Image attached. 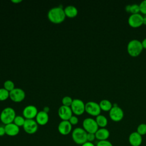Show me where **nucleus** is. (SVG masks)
I'll return each mask as SVG.
<instances>
[{
	"label": "nucleus",
	"mask_w": 146,
	"mask_h": 146,
	"mask_svg": "<svg viewBox=\"0 0 146 146\" xmlns=\"http://www.w3.org/2000/svg\"><path fill=\"white\" fill-rule=\"evenodd\" d=\"M23 128L28 134L35 133L38 129V124L34 119H26Z\"/></svg>",
	"instance_id": "nucleus-10"
},
{
	"label": "nucleus",
	"mask_w": 146,
	"mask_h": 146,
	"mask_svg": "<svg viewBox=\"0 0 146 146\" xmlns=\"http://www.w3.org/2000/svg\"><path fill=\"white\" fill-rule=\"evenodd\" d=\"M9 98V92L4 88H0V101H5Z\"/></svg>",
	"instance_id": "nucleus-24"
},
{
	"label": "nucleus",
	"mask_w": 146,
	"mask_h": 146,
	"mask_svg": "<svg viewBox=\"0 0 146 146\" xmlns=\"http://www.w3.org/2000/svg\"><path fill=\"white\" fill-rule=\"evenodd\" d=\"M87 132L80 127L75 128L71 133L73 141L78 145H82L87 141Z\"/></svg>",
	"instance_id": "nucleus-3"
},
{
	"label": "nucleus",
	"mask_w": 146,
	"mask_h": 146,
	"mask_svg": "<svg viewBox=\"0 0 146 146\" xmlns=\"http://www.w3.org/2000/svg\"><path fill=\"white\" fill-rule=\"evenodd\" d=\"M73 99L69 96H65L62 98V103L63 106L67 107H71Z\"/></svg>",
	"instance_id": "nucleus-25"
},
{
	"label": "nucleus",
	"mask_w": 146,
	"mask_h": 146,
	"mask_svg": "<svg viewBox=\"0 0 146 146\" xmlns=\"http://www.w3.org/2000/svg\"><path fill=\"white\" fill-rule=\"evenodd\" d=\"M96 146H113L112 143L108 140L99 141L96 144Z\"/></svg>",
	"instance_id": "nucleus-29"
},
{
	"label": "nucleus",
	"mask_w": 146,
	"mask_h": 146,
	"mask_svg": "<svg viewBox=\"0 0 146 146\" xmlns=\"http://www.w3.org/2000/svg\"><path fill=\"white\" fill-rule=\"evenodd\" d=\"M81 146H95V145L92 143H91V142L86 141L83 144H82Z\"/></svg>",
	"instance_id": "nucleus-33"
},
{
	"label": "nucleus",
	"mask_w": 146,
	"mask_h": 146,
	"mask_svg": "<svg viewBox=\"0 0 146 146\" xmlns=\"http://www.w3.org/2000/svg\"><path fill=\"white\" fill-rule=\"evenodd\" d=\"M143 24L146 25V16L143 17Z\"/></svg>",
	"instance_id": "nucleus-38"
},
{
	"label": "nucleus",
	"mask_w": 146,
	"mask_h": 146,
	"mask_svg": "<svg viewBox=\"0 0 146 146\" xmlns=\"http://www.w3.org/2000/svg\"><path fill=\"white\" fill-rule=\"evenodd\" d=\"M141 44L143 46V47L144 48H146V38H145L142 41H141Z\"/></svg>",
	"instance_id": "nucleus-34"
},
{
	"label": "nucleus",
	"mask_w": 146,
	"mask_h": 146,
	"mask_svg": "<svg viewBox=\"0 0 146 146\" xmlns=\"http://www.w3.org/2000/svg\"><path fill=\"white\" fill-rule=\"evenodd\" d=\"M70 107L72 113L76 116L81 115L85 111V104L83 100L79 99H73L72 103Z\"/></svg>",
	"instance_id": "nucleus-7"
},
{
	"label": "nucleus",
	"mask_w": 146,
	"mask_h": 146,
	"mask_svg": "<svg viewBox=\"0 0 146 146\" xmlns=\"http://www.w3.org/2000/svg\"><path fill=\"white\" fill-rule=\"evenodd\" d=\"M3 88L9 92H10L15 88V84L13 81L7 80L3 83Z\"/></svg>",
	"instance_id": "nucleus-23"
},
{
	"label": "nucleus",
	"mask_w": 146,
	"mask_h": 146,
	"mask_svg": "<svg viewBox=\"0 0 146 146\" xmlns=\"http://www.w3.org/2000/svg\"><path fill=\"white\" fill-rule=\"evenodd\" d=\"M129 142L132 146H140L142 143V136L137 132H133L129 136Z\"/></svg>",
	"instance_id": "nucleus-16"
},
{
	"label": "nucleus",
	"mask_w": 146,
	"mask_h": 146,
	"mask_svg": "<svg viewBox=\"0 0 146 146\" xmlns=\"http://www.w3.org/2000/svg\"><path fill=\"white\" fill-rule=\"evenodd\" d=\"M25 120H26V119L23 116H20V115H17L15 116L13 123L19 127H23V126L25 124Z\"/></svg>",
	"instance_id": "nucleus-22"
},
{
	"label": "nucleus",
	"mask_w": 146,
	"mask_h": 146,
	"mask_svg": "<svg viewBox=\"0 0 146 146\" xmlns=\"http://www.w3.org/2000/svg\"><path fill=\"white\" fill-rule=\"evenodd\" d=\"M48 20L54 24L62 23L66 18L64 9L60 7H52L49 10L47 13Z\"/></svg>",
	"instance_id": "nucleus-1"
},
{
	"label": "nucleus",
	"mask_w": 146,
	"mask_h": 146,
	"mask_svg": "<svg viewBox=\"0 0 146 146\" xmlns=\"http://www.w3.org/2000/svg\"><path fill=\"white\" fill-rule=\"evenodd\" d=\"M4 127L6 135L9 136H15L19 133V127L15 125L14 123L6 124Z\"/></svg>",
	"instance_id": "nucleus-15"
},
{
	"label": "nucleus",
	"mask_w": 146,
	"mask_h": 146,
	"mask_svg": "<svg viewBox=\"0 0 146 146\" xmlns=\"http://www.w3.org/2000/svg\"><path fill=\"white\" fill-rule=\"evenodd\" d=\"M143 49L141 42L138 39H132L127 44V50L131 56H137L140 54Z\"/></svg>",
	"instance_id": "nucleus-2"
},
{
	"label": "nucleus",
	"mask_w": 146,
	"mask_h": 146,
	"mask_svg": "<svg viewBox=\"0 0 146 146\" xmlns=\"http://www.w3.org/2000/svg\"><path fill=\"white\" fill-rule=\"evenodd\" d=\"M95 120L97 123L98 125L100 128H105L108 123V120L107 117L104 115L101 114L96 116Z\"/></svg>",
	"instance_id": "nucleus-21"
},
{
	"label": "nucleus",
	"mask_w": 146,
	"mask_h": 146,
	"mask_svg": "<svg viewBox=\"0 0 146 146\" xmlns=\"http://www.w3.org/2000/svg\"><path fill=\"white\" fill-rule=\"evenodd\" d=\"M6 134L5 127L0 126V136H3Z\"/></svg>",
	"instance_id": "nucleus-32"
},
{
	"label": "nucleus",
	"mask_w": 146,
	"mask_h": 146,
	"mask_svg": "<svg viewBox=\"0 0 146 146\" xmlns=\"http://www.w3.org/2000/svg\"><path fill=\"white\" fill-rule=\"evenodd\" d=\"M96 139L99 141L106 140L110 136V132L106 128H100L95 132Z\"/></svg>",
	"instance_id": "nucleus-18"
},
{
	"label": "nucleus",
	"mask_w": 146,
	"mask_h": 146,
	"mask_svg": "<svg viewBox=\"0 0 146 146\" xmlns=\"http://www.w3.org/2000/svg\"><path fill=\"white\" fill-rule=\"evenodd\" d=\"M43 111H44V112H46V113H48V112H49V111H50V108H49V107H44L43 108Z\"/></svg>",
	"instance_id": "nucleus-35"
},
{
	"label": "nucleus",
	"mask_w": 146,
	"mask_h": 146,
	"mask_svg": "<svg viewBox=\"0 0 146 146\" xmlns=\"http://www.w3.org/2000/svg\"><path fill=\"white\" fill-rule=\"evenodd\" d=\"M38 109L34 105L26 106L22 111L23 116L26 119H34L38 113Z\"/></svg>",
	"instance_id": "nucleus-12"
},
{
	"label": "nucleus",
	"mask_w": 146,
	"mask_h": 146,
	"mask_svg": "<svg viewBox=\"0 0 146 146\" xmlns=\"http://www.w3.org/2000/svg\"><path fill=\"white\" fill-rule=\"evenodd\" d=\"M109 115L111 119L114 121H119L124 117V111L121 107L116 104H113L109 111Z\"/></svg>",
	"instance_id": "nucleus-8"
},
{
	"label": "nucleus",
	"mask_w": 146,
	"mask_h": 146,
	"mask_svg": "<svg viewBox=\"0 0 146 146\" xmlns=\"http://www.w3.org/2000/svg\"><path fill=\"white\" fill-rule=\"evenodd\" d=\"M95 139H96V137H95V133H87V141L91 142L92 143L93 141L95 140Z\"/></svg>",
	"instance_id": "nucleus-31"
},
{
	"label": "nucleus",
	"mask_w": 146,
	"mask_h": 146,
	"mask_svg": "<svg viewBox=\"0 0 146 146\" xmlns=\"http://www.w3.org/2000/svg\"><path fill=\"white\" fill-rule=\"evenodd\" d=\"M48 120L49 116L48 113L45 112L43 110L39 111L35 117V121L40 125H46L48 123Z\"/></svg>",
	"instance_id": "nucleus-17"
},
{
	"label": "nucleus",
	"mask_w": 146,
	"mask_h": 146,
	"mask_svg": "<svg viewBox=\"0 0 146 146\" xmlns=\"http://www.w3.org/2000/svg\"><path fill=\"white\" fill-rule=\"evenodd\" d=\"M68 121L72 125H76L78 123L79 119L76 115H72L70 117V119L68 120Z\"/></svg>",
	"instance_id": "nucleus-30"
},
{
	"label": "nucleus",
	"mask_w": 146,
	"mask_h": 146,
	"mask_svg": "<svg viewBox=\"0 0 146 146\" xmlns=\"http://www.w3.org/2000/svg\"><path fill=\"white\" fill-rule=\"evenodd\" d=\"M11 2H13V3H16V4H17V3H18L21 2L22 1H21V0H11Z\"/></svg>",
	"instance_id": "nucleus-36"
},
{
	"label": "nucleus",
	"mask_w": 146,
	"mask_h": 146,
	"mask_svg": "<svg viewBox=\"0 0 146 146\" xmlns=\"http://www.w3.org/2000/svg\"><path fill=\"white\" fill-rule=\"evenodd\" d=\"M16 116L15 110L11 107H6L1 112L0 120L5 125L13 123Z\"/></svg>",
	"instance_id": "nucleus-4"
},
{
	"label": "nucleus",
	"mask_w": 146,
	"mask_h": 146,
	"mask_svg": "<svg viewBox=\"0 0 146 146\" xmlns=\"http://www.w3.org/2000/svg\"><path fill=\"white\" fill-rule=\"evenodd\" d=\"M125 10L128 12H129L130 10V5H128L125 6Z\"/></svg>",
	"instance_id": "nucleus-37"
},
{
	"label": "nucleus",
	"mask_w": 146,
	"mask_h": 146,
	"mask_svg": "<svg viewBox=\"0 0 146 146\" xmlns=\"http://www.w3.org/2000/svg\"><path fill=\"white\" fill-rule=\"evenodd\" d=\"M136 132L141 136L145 135L146 134V124L145 123L140 124L137 128Z\"/></svg>",
	"instance_id": "nucleus-26"
},
{
	"label": "nucleus",
	"mask_w": 146,
	"mask_h": 146,
	"mask_svg": "<svg viewBox=\"0 0 146 146\" xmlns=\"http://www.w3.org/2000/svg\"><path fill=\"white\" fill-rule=\"evenodd\" d=\"M129 12L132 14H136L140 12V7L139 5L136 3H133L132 5H130V10Z\"/></svg>",
	"instance_id": "nucleus-27"
},
{
	"label": "nucleus",
	"mask_w": 146,
	"mask_h": 146,
	"mask_svg": "<svg viewBox=\"0 0 146 146\" xmlns=\"http://www.w3.org/2000/svg\"><path fill=\"white\" fill-rule=\"evenodd\" d=\"M64 12L66 17L70 18H73L76 17L78 13L77 8L72 5H69L66 6L64 9Z\"/></svg>",
	"instance_id": "nucleus-19"
},
{
	"label": "nucleus",
	"mask_w": 146,
	"mask_h": 146,
	"mask_svg": "<svg viewBox=\"0 0 146 146\" xmlns=\"http://www.w3.org/2000/svg\"><path fill=\"white\" fill-rule=\"evenodd\" d=\"M83 128L87 133H95V132L99 129V126L95 119L91 117H87L84 119L82 123Z\"/></svg>",
	"instance_id": "nucleus-5"
},
{
	"label": "nucleus",
	"mask_w": 146,
	"mask_h": 146,
	"mask_svg": "<svg viewBox=\"0 0 146 146\" xmlns=\"http://www.w3.org/2000/svg\"><path fill=\"white\" fill-rule=\"evenodd\" d=\"M26 96L25 92L20 88H15L11 91L9 92L10 99L15 103L22 102Z\"/></svg>",
	"instance_id": "nucleus-9"
},
{
	"label": "nucleus",
	"mask_w": 146,
	"mask_h": 146,
	"mask_svg": "<svg viewBox=\"0 0 146 146\" xmlns=\"http://www.w3.org/2000/svg\"><path fill=\"white\" fill-rule=\"evenodd\" d=\"M72 125L68 120H62L58 124V130L62 135H67L72 131Z\"/></svg>",
	"instance_id": "nucleus-14"
},
{
	"label": "nucleus",
	"mask_w": 146,
	"mask_h": 146,
	"mask_svg": "<svg viewBox=\"0 0 146 146\" xmlns=\"http://www.w3.org/2000/svg\"><path fill=\"white\" fill-rule=\"evenodd\" d=\"M101 110L99 104L95 102L89 101L85 104V111L91 116H97L100 114Z\"/></svg>",
	"instance_id": "nucleus-6"
},
{
	"label": "nucleus",
	"mask_w": 146,
	"mask_h": 146,
	"mask_svg": "<svg viewBox=\"0 0 146 146\" xmlns=\"http://www.w3.org/2000/svg\"><path fill=\"white\" fill-rule=\"evenodd\" d=\"M139 7L140 11L144 14H146V0L142 1L139 4Z\"/></svg>",
	"instance_id": "nucleus-28"
},
{
	"label": "nucleus",
	"mask_w": 146,
	"mask_h": 146,
	"mask_svg": "<svg viewBox=\"0 0 146 146\" xmlns=\"http://www.w3.org/2000/svg\"><path fill=\"white\" fill-rule=\"evenodd\" d=\"M143 16L139 14H131L128 18V23L129 25L132 27L136 28L143 25Z\"/></svg>",
	"instance_id": "nucleus-11"
},
{
	"label": "nucleus",
	"mask_w": 146,
	"mask_h": 146,
	"mask_svg": "<svg viewBox=\"0 0 146 146\" xmlns=\"http://www.w3.org/2000/svg\"><path fill=\"white\" fill-rule=\"evenodd\" d=\"M99 104L101 110L104 111H110L113 106L112 103L108 99H103Z\"/></svg>",
	"instance_id": "nucleus-20"
},
{
	"label": "nucleus",
	"mask_w": 146,
	"mask_h": 146,
	"mask_svg": "<svg viewBox=\"0 0 146 146\" xmlns=\"http://www.w3.org/2000/svg\"><path fill=\"white\" fill-rule=\"evenodd\" d=\"M58 116L62 120H68L72 116V111L70 107L61 106L58 109Z\"/></svg>",
	"instance_id": "nucleus-13"
}]
</instances>
